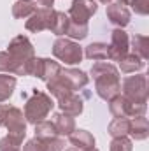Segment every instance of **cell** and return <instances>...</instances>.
Listing matches in <instances>:
<instances>
[{"mask_svg": "<svg viewBox=\"0 0 149 151\" xmlns=\"http://www.w3.org/2000/svg\"><path fill=\"white\" fill-rule=\"evenodd\" d=\"M90 74L95 81V91L102 100H111L121 93V76L119 69L109 62H95Z\"/></svg>", "mask_w": 149, "mask_h": 151, "instance_id": "6da1fadb", "label": "cell"}, {"mask_svg": "<svg viewBox=\"0 0 149 151\" xmlns=\"http://www.w3.org/2000/svg\"><path fill=\"white\" fill-rule=\"evenodd\" d=\"M54 107V100L49 93H44V91H39V90H34L32 95L27 99L25 102V109H23V114H25V119L27 123H32L35 125L39 121H44L49 113L53 111Z\"/></svg>", "mask_w": 149, "mask_h": 151, "instance_id": "7a4b0ae2", "label": "cell"}, {"mask_svg": "<svg viewBox=\"0 0 149 151\" xmlns=\"http://www.w3.org/2000/svg\"><path fill=\"white\" fill-rule=\"evenodd\" d=\"M0 127L7 128V135L25 141L27 137V119L19 107L11 104H0Z\"/></svg>", "mask_w": 149, "mask_h": 151, "instance_id": "3957f363", "label": "cell"}, {"mask_svg": "<svg viewBox=\"0 0 149 151\" xmlns=\"http://www.w3.org/2000/svg\"><path fill=\"white\" fill-rule=\"evenodd\" d=\"M53 55L65 65H77L84 58V51L79 42L69 37H58L53 44Z\"/></svg>", "mask_w": 149, "mask_h": 151, "instance_id": "277c9868", "label": "cell"}, {"mask_svg": "<svg viewBox=\"0 0 149 151\" xmlns=\"http://www.w3.org/2000/svg\"><path fill=\"white\" fill-rule=\"evenodd\" d=\"M121 95L137 104H148V74H133L123 79Z\"/></svg>", "mask_w": 149, "mask_h": 151, "instance_id": "5b68a950", "label": "cell"}, {"mask_svg": "<svg viewBox=\"0 0 149 151\" xmlns=\"http://www.w3.org/2000/svg\"><path fill=\"white\" fill-rule=\"evenodd\" d=\"M109 111L114 118H135V116H146L148 104H137L128 99H125L121 93L112 97L109 100Z\"/></svg>", "mask_w": 149, "mask_h": 151, "instance_id": "8992f818", "label": "cell"}, {"mask_svg": "<svg viewBox=\"0 0 149 151\" xmlns=\"http://www.w3.org/2000/svg\"><path fill=\"white\" fill-rule=\"evenodd\" d=\"M7 53L18 63H23V65H28L35 58V47H34L32 40L27 37V35H16V37L9 42Z\"/></svg>", "mask_w": 149, "mask_h": 151, "instance_id": "52a82bcc", "label": "cell"}, {"mask_svg": "<svg viewBox=\"0 0 149 151\" xmlns=\"http://www.w3.org/2000/svg\"><path fill=\"white\" fill-rule=\"evenodd\" d=\"M130 53V37L123 28H114L111 32V42L107 44V60L119 62Z\"/></svg>", "mask_w": 149, "mask_h": 151, "instance_id": "ba28073f", "label": "cell"}, {"mask_svg": "<svg viewBox=\"0 0 149 151\" xmlns=\"http://www.w3.org/2000/svg\"><path fill=\"white\" fill-rule=\"evenodd\" d=\"M98 4L97 0H74L70 9H69V18L70 21L79 23V25H88L90 19L97 14Z\"/></svg>", "mask_w": 149, "mask_h": 151, "instance_id": "9c48e42d", "label": "cell"}, {"mask_svg": "<svg viewBox=\"0 0 149 151\" xmlns=\"http://www.w3.org/2000/svg\"><path fill=\"white\" fill-rule=\"evenodd\" d=\"M62 69V65L51 58H34L30 62V67H28V76H34V77H39L40 81L47 83L49 79H53L54 76H58Z\"/></svg>", "mask_w": 149, "mask_h": 151, "instance_id": "30bf717a", "label": "cell"}, {"mask_svg": "<svg viewBox=\"0 0 149 151\" xmlns=\"http://www.w3.org/2000/svg\"><path fill=\"white\" fill-rule=\"evenodd\" d=\"M105 5H107V9H105L107 19L111 21L116 28H125V27L130 25V21H132V11L128 9V5H123V4H117V2H109Z\"/></svg>", "mask_w": 149, "mask_h": 151, "instance_id": "8fae6325", "label": "cell"}, {"mask_svg": "<svg viewBox=\"0 0 149 151\" xmlns=\"http://www.w3.org/2000/svg\"><path fill=\"white\" fill-rule=\"evenodd\" d=\"M65 142L62 137H53V139H30L25 142L21 151H63Z\"/></svg>", "mask_w": 149, "mask_h": 151, "instance_id": "7c38bea8", "label": "cell"}, {"mask_svg": "<svg viewBox=\"0 0 149 151\" xmlns=\"http://www.w3.org/2000/svg\"><path fill=\"white\" fill-rule=\"evenodd\" d=\"M51 14H53V9H37L25 23V28L28 32H44V30H49V23H51Z\"/></svg>", "mask_w": 149, "mask_h": 151, "instance_id": "4fadbf2b", "label": "cell"}, {"mask_svg": "<svg viewBox=\"0 0 149 151\" xmlns=\"http://www.w3.org/2000/svg\"><path fill=\"white\" fill-rule=\"evenodd\" d=\"M60 77L69 84V88L72 90V91H77V90H82L86 84H88V81H90V77L88 74L84 72V70H79V69H60Z\"/></svg>", "mask_w": 149, "mask_h": 151, "instance_id": "5bb4252c", "label": "cell"}, {"mask_svg": "<svg viewBox=\"0 0 149 151\" xmlns=\"http://www.w3.org/2000/svg\"><path fill=\"white\" fill-rule=\"evenodd\" d=\"M56 104H58V107H60V111L65 114H69V116H79V114L84 111V104H82V99L79 97V95H75V93H69V95H65V97H62V99H58L56 100Z\"/></svg>", "mask_w": 149, "mask_h": 151, "instance_id": "9a60e30c", "label": "cell"}, {"mask_svg": "<svg viewBox=\"0 0 149 151\" xmlns=\"http://www.w3.org/2000/svg\"><path fill=\"white\" fill-rule=\"evenodd\" d=\"M28 65L18 63L7 51H0V72L4 74H12V76H28Z\"/></svg>", "mask_w": 149, "mask_h": 151, "instance_id": "2e32d148", "label": "cell"}, {"mask_svg": "<svg viewBox=\"0 0 149 151\" xmlns=\"http://www.w3.org/2000/svg\"><path fill=\"white\" fill-rule=\"evenodd\" d=\"M128 135L133 141H146L149 137V123L146 116H135L130 118V127H128Z\"/></svg>", "mask_w": 149, "mask_h": 151, "instance_id": "e0dca14e", "label": "cell"}, {"mask_svg": "<svg viewBox=\"0 0 149 151\" xmlns=\"http://www.w3.org/2000/svg\"><path fill=\"white\" fill-rule=\"evenodd\" d=\"M69 141L70 144L77 148V150H90V148H95V137L91 132L84 130V128H75L74 132L69 135Z\"/></svg>", "mask_w": 149, "mask_h": 151, "instance_id": "ac0fdd59", "label": "cell"}, {"mask_svg": "<svg viewBox=\"0 0 149 151\" xmlns=\"http://www.w3.org/2000/svg\"><path fill=\"white\" fill-rule=\"evenodd\" d=\"M54 119H53V123H54V127H56V134H58V137H69L72 132L75 130V119L72 116H69V114L65 113H56L53 116Z\"/></svg>", "mask_w": 149, "mask_h": 151, "instance_id": "d6986e66", "label": "cell"}, {"mask_svg": "<svg viewBox=\"0 0 149 151\" xmlns=\"http://www.w3.org/2000/svg\"><path fill=\"white\" fill-rule=\"evenodd\" d=\"M146 67V60H142L140 56H137L135 53H128L125 58L119 60V69L123 74H137L139 70H142Z\"/></svg>", "mask_w": 149, "mask_h": 151, "instance_id": "ffe728a7", "label": "cell"}, {"mask_svg": "<svg viewBox=\"0 0 149 151\" xmlns=\"http://www.w3.org/2000/svg\"><path fill=\"white\" fill-rule=\"evenodd\" d=\"M69 16L62 11H54L53 9V14H51V23H49V32L54 34L56 37H63L65 32H67V27H69Z\"/></svg>", "mask_w": 149, "mask_h": 151, "instance_id": "44dd1931", "label": "cell"}, {"mask_svg": "<svg viewBox=\"0 0 149 151\" xmlns=\"http://www.w3.org/2000/svg\"><path fill=\"white\" fill-rule=\"evenodd\" d=\"M16 83H18L16 76L0 72V104L5 102V100H9L12 97L14 88H16Z\"/></svg>", "mask_w": 149, "mask_h": 151, "instance_id": "7402d4cb", "label": "cell"}, {"mask_svg": "<svg viewBox=\"0 0 149 151\" xmlns=\"http://www.w3.org/2000/svg\"><path fill=\"white\" fill-rule=\"evenodd\" d=\"M84 56L93 62H105L107 60V44L105 42H91L84 47Z\"/></svg>", "mask_w": 149, "mask_h": 151, "instance_id": "603a6c76", "label": "cell"}, {"mask_svg": "<svg viewBox=\"0 0 149 151\" xmlns=\"http://www.w3.org/2000/svg\"><path fill=\"white\" fill-rule=\"evenodd\" d=\"M130 42H132V46H130L132 53H135V55L140 56L142 60H148L149 58V39L146 37V35L135 34L133 37L130 39Z\"/></svg>", "mask_w": 149, "mask_h": 151, "instance_id": "cb8c5ba5", "label": "cell"}, {"mask_svg": "<svg viewBox=\"0 0 149 151\" xmlns=\"http://www.w3.org/2000/svg\"><path fill=\"white\" fill-rule=\"evenodd\" d=\"M128 127H130V118H114L107 127V134L111 137L128 135Z\"/></svg>", "mask_w": 149, "mask_h": 151, "instance_id": "d4e9b609", "label": "cell"}, {"mask_svg": "<svg viewBox=\"0 0 149 151\" xmlns=\"http://www.w3.org/2000/svg\"><path fill=\"white\" fill-rule=\"evenodd\" d=\"M35 11H37V5H35L34 2H21V0H18V2L12 5V16H14L16 19H27V18H30Z\"/></svg>", "mask_w": 149, "mask_h": 151, "instance_id": "484cf974", "label": "cell"}, {"mask_svg": "<svg viewBox=\"0 0 149 151\" xmlns=\"http://www.w3.org/2000/svg\"><path fill=\"white\" fill-rule=\"evenodd\" d=\"M34 127H35V137H37V139H53V137H58L56 127H54L53 121L44 119V121L35 123Z\"/></svg>", "mask_w": 149, "mask_h": 151, "instance_id": "4316f807", "label": "cell"}, {"mask_svg": "<svg viewBox=\"0 0 149 151\" xmlns=\"http://www.w3.org/2000/svg\"><path fill=\"white\" fill-rule=\"evenodd\" d=\"M70 19V18H69ZM88 34H90V28H88V25H79V23H74V21H69V27H67V32H65V35L69 39H72V40H84V39L88 37Z\"/></svg>", "mask_w": 149, "mask_h": 151, "instance_id": "83f0119b", "label": "cell"}, {"mask_svg": "<svg viewBox=\"0 0 149 151\" xmlns=\"http://www.w3.org/2000/svg\"><path fill=\"white\" fill-rule=\"evenodd\" d=\"M109 151H133V142L128 135L112 137L111 144H109Z\"/></svg>", "mask_w": 149, "mask_h": 151, "instance_id": "f1b7e54d", "label": "cell"}, {"mask_svg": "<svg viewBox=\"0 0 149 151\" xmlns=\"http://www.w3.org/2000/svg\"><path fill=\"white\" fill-rule=\"evenodd\" d=\"M21 144H23L21 139L5 135L0 139V151H21Z\"/></svg>", "mask_w": 149, "mask_h": 151, "instance_id": "f546056e", "label": "cell"}, {"mask_svg": "<svg viewBox=\"0 0 149 151\" xmlns=\"http://www.w3.org/2000/svg\"><path fill=\"white\" fill-rule=\"evenodd\" d=\"M130 5H132V11H133L135 14L146 16L149 12V0H132Z\"/></svg>", "mask_w": 149, "mask_h": 151, "instance_id": "4dcf8cb0", "label": "cell"}, {"mask_svg": "<svg viewBox=\"0 0 149 151\" xmlns=\"http://www.w3.org/2000/svg\"><path fill=\"white\" fill-rule=\"evenodd\" d=\"M34 4L37 5V9H53L54 0H34Z\"/></svg>", "mask_w": 149, "mask_h": 151, "instance_id": "1f68e13d", "label": "cell"}, {"mask_svg": "<svg viewBox=\"0 0 149 151\" xmlns=\"http://www.w3.org/2000/svg\"><path fill=\"white\" fill-rule=\"evenodd\" d=\"M111 2H117V4H123V5H130L132 0H111Z\"/></svg>", "mask_w": 149, "mask_h": 151, "instance_id": "d6a6232c", "label": "cell"}, {"mask_svg": "<svg viewBox=\"0 0 149 151\" xmlns=\"http://www.w3.org/2000/svg\"><path fill=\"white\" fill-rule=\"evenodd\" d=\"M79 151H98L97 148H90V150H79Z\"/></svg>", "mask_w": 149, "mask_h": 151, "instance_id": "836d02e7", "label": "cell"}, {"mask_svg": "<svg viewBox=\"0 0 149 151\" xmlns=\"http://www.w3.org/2000/svg\"><path fill=\"white\" fill-rule=\"evenodd\" d=\"M97 2H102V4H109L111 0H97Z\"/></svg>", "mask_w": 149, "mask_h": 151, "instance_id": "e575fe53", "label": "cell"}, {"mask_svg": "<svg viewBox=\"0 0 149 151\" xmlns=\"http://www.w3.org/2000/svg\"><path fill=\"white\" fill-rule=\"evenodd\" d=\"M21 2H34V0H21Z\"/></svg>", "mask_w": 149, "mask_h": 151, "instance_id": "d590c367", "label": "cell"}]
</instances>
